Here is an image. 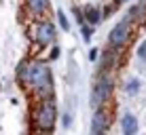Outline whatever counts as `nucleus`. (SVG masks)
<instances>
[{
	"label": "nucleus",
	"mask_w": 146,
	"mask_h": 135,
	"mask_svg": "<svg viewBox=\"0 0 146 135\" xmlns=\"http://www.w3.org/2000/svg\"><path fill=\"white\" fill-rule=\"evenodd\" d=\"M32 129L38 133H51L57 124V103H55V95L53 97H44L36 99L32 108Z\"/></svg>",
	"instance_id": "1"
},
{
	"label": "nucleus",
	"mask_w": 146,
	"mask_h": 135,
	"mask_svg": "<svg viewBox=\"0 0 146 135\" xmlns=\"http://www.w3.org/2000/svg\"><path fill=\"white\" fill-rule=\"evenodd\" d=\"M28 91L34 95V99H44V97H53L55 95L51 68L44 61H40V59H34V63H32V76H30Z\"/></svg>",
	"instance_id": "2"
},
{
	"label": "nucleus",
	"mask_w": 146,
	"mask_h": 135,
	"mask_svg": "<svg viewBox=\"0 0 146 135\" xmlns=\"http://www.w3.org/2000/svg\"><path fill=\"white\" fill-rule=\"evenodd\" d=\"M114 93V76L112 72H98L91 89V108H102L108 106Z\"/></svg>",
	"instance_id": "3"
},
{
	"label": "nucleus",
	"mask_w": 146,
	"mask_h": 135,
	"mask_svg": "<svg viewBox=\"0 0 146 135\" xmlns=\"http://www.w3.org/2000/svg\"><path fill=\"white\" fill-rule=\"evenodd\" d=\"M28 36L36 47L49 49V47L55 44V40H57V30H55L53 21L40 17V19H34V21L28 26Z\"/></svg>",
	"instance_id": "4"
},
{
	"label": "nucleus",
	"mask_w": 146,
	"mask_h": 135,
	"mask_svg": "<svg viewBox=\"0 0 146 135\" xmlns=\"http://www.w3.org/2000/svg\"><path fill=\"white\" fill-rule=\"evenodd\" d=\"M131 36H133V21L129 17H125V19H121L119 23H114V28L108 32L106 42L110 47L119 49V51H125L127 44L131 42Z\"/></svg>",
	"instance_id": "5"
},
{
	"label": "nucleus",
	"mask_w": 146,
	"mask_h": 135,
	"mask_svg": "<svg viewBox=\"0 0 146 135\" xmlns=\"http://www.w3.org/2000/svg\"><path fill=\"white\" fill-rule=\"evenodd\" d=\"M110 122H112V112L108 110V106L95 108L93 110V118H91V133L93 135H102L108 131Z\"/></svg>",
	"instance_id": "6"
},
{
	"label": "nucleus",
	"mask_w": 146,
	"mask_h": 135,
	"mask_svg": "<svg viewBox=\"0 0 146 135\" xmlns=\"http://www.w3.org/2000/svg\"><path fill=\"white\" fill-rule=\"evenodd\" d=\"M121 53L123 51H119V49H114V47L108 44L106 51H102V57H100V63H98V72H112V70L119 66Z\"/></svg>",
	"instance_id": "7"
},
{
	"label": "nucleus",
	"mask_w": 146,
	"mask_h": 135,
	"mask_svg": "<svg viewBox=\"0 0 146 135\" xmlns=\"http://www.w3.org/2000/svg\"><path fill=\"white\" fill-rule=\"evenodd\" d=\"M32 63H34V59H21L19 61V66L17 70H15V78H17V84L21 89H28V84H30V76H32Z\"/></svg>",
	"instance_id": "8"
},
{
	"label": "nucleus",
	"mask_w": 146,
	"mask_h": 135,
	"mask_svg": "<svg viewBox=\"0 0 146 135\" xmlns=\"http://www.w3.org/2000/svg\"><path fill=\"white\" fill-rule=\"evenodd\" d=\"M23 2H26L28 13L32 15L34 19L47 17L49 11H51V0H23Z\"/></svg>",
	"instance_id": "9"
},
{
	"label": "nucleus",
	"mask_w": 146,
	"mask_h": 135,
	"mask_svg": "<svg viewBox=\"0 0 146 135\" xmlns=\"http://www.w3.org/2000/svg\"><path fill=\"white\" fill-rule=\"evenodd\" d=\"M127 17L133 21V26H142L146 21V0H138L127 11Z\"/></svg>",
	"instance_id": "10"
},
{
	"label": "nucleus",
	"mask_w": 146,
	"mask_h": 135,
	"mask_svg": "<svg viewBox=\"0 0 146 135\" xmlns=\"http://www.w3.org/2000/svg\"><path fill=\"white\" fill-rule=\"evenodd\" d=\"M104 19H106V17H104L102 9H98V7H85V23H91V26L98 28Z\"/></svg>",
	"instance_id": "11"
},
{
	"label": "nucleus",
	"mask_w": 146,
	"mask_h": 135,
	"mask_svg": "<svg viewBox=\"0 0 146 135\" xmlns=\"http://www.w3.org/2000/svg\"><path fill=\"white\" fill-rule=\"evenodd\" d=\"M121 129H123L125 135H133L138 133V118L133 116V114H125L123 121H121Z\"/></svg>",
	"instance_id": "12"
},
{
	"label": "nucleus",
	"mask_w": 146,
	"mask_h": 135,
	"mask_svg": "<svg viewBox=\"0 0 146 135\" xmlns=\"http://www.w3.org/2000/svg\"><path fill=\"white\" fill-rule=\"evenodd\" d=\"M93 30H95V26H91V23H83V26H80V34H83V40L85 42H91Z\"/></svg>",
	"instance_id": "13"
},
{
	"label": "nucleus",
	"mask_w": 146,
	"mask_h": 135,
	"mask_svg": "<svg viewBox=\"0 0 146 135\" xmlns=\"http://www.w3.org/2000/svg\"><path fill=\"white\" fill-rule=\"evenodd\" d=\"M55 17H57V21H59V28H62L64 32H68V30H70V21H68L66 15H64V11H57V15H55Z\"/></svg>",
	"instance_id": "14"
},
{
	"label": "nucleus",
	"mask_w": 146,
	"mask_h": 135,
	"mask_svg": "<svg viewBox=\"0 0 146 135\" xmlns=\"http://www.w3.org/2000/svg\"><path fill=\"white\" fill-rule=\"evenodd\" d=\"M140 91V80H129L127 84H125V93H129V95H135Z\"/></svg>",
	"instance_id": "15"
},
{
	"label": "nucleus",
	"mask_w": 146,
	"mask_h": 135,
	"mask_svg": "<svg viewBox=\"0 0 146 135\" xmlns=\"http://www.w3.org/2000/svg\"><path fill=\"white\" fill-rule=\"evenodd\" d=\"M72 15L76 17V23H78V26H83V23H85V9L74 7V9H72Z\"/></svg>",
	"instance_id": "16"
},
{
	"label": "nucleus",
	"mask_w": 146,
	"mask_h": 135,
	"mask_svg": "<svg viewBox=\"0 0 146 135\" xmlns=\"http://www.w3.org/2000/svg\"><path fill=\"white\" fill-rule=\"evenodd\" d=\"M117 7H119V2H117V0H114L112 4H106V7L102 9V11H104V17H110V15H112L114 11H117Z\"/></svg>",
	"instance_id": "17"
},
{
	"label": "nucleus",
	"mask_w": 146,
	"mask_h": 135,
	"mask_svg": "<svg viewBox=\"0 0 146 135\" xmlns=\"http://www.w3.org/2000/svg\"><path fill=\"white\" fill-rule=\"evenodd\" d=\"M100 59V49H89V61H98Z\"/></svg>",
	"instance_id": "18"
},
{
	"label": "nucleus",
	"mask_w": 146,
	"mask_h": 135,
	"mask_svg": "<svg viewBox=\"0 0 146 135\" xmlns=\"http://www.w3.org/2000/svg\"><path fill=\"white\" fill-rule=\"evenodd\" d=\"M138 57H140V59H146V40L138 47Z\"/></svg>",
	"instance_id": "19"
},
{
	"label": "nucleus",
	"mask_w": 146,
	"mask_h": 135,
	"mask_svg": "<svg viewBox=\"0 0 146 135\" xmlns=\"http://www.w3.org/2000/svg\"><path fill=\"white\" fill-rule=\"evenodd\" d=\"M57 55H59V47H51V53H49V59H57Z\"/></svg>",
	"instance_id": "20"
},
{
	"label": "nucleus",
	"mask_w": 146,
	"mask_h": 135,
	"mask_svg": "<svg viewBox=\"0 0 146 135\" xmlns=\"http://www.w3.org/2000/svg\"><path fill=\"white\" fill-rule=\"evenodd\" d=\"M70 122H72L70 121V114H64V127H70Z\"/></svg>",
	"instance_id": "21"
},
{
	"label": "nucleus",
	"mask_w": 146,
	"mask_h": 135,
	"mask_svg": "<svg viewBox=\"0 0 146 135\" xmlns=\"http://www.w3.org/2000/svg\"><path fill=\"white\" fill-rule=\"evenodd\" d=\"M117 2H119V4H125V2H129V0H117Z\"/></svg>",
	"instance_id": "22"
}]
</instances>
